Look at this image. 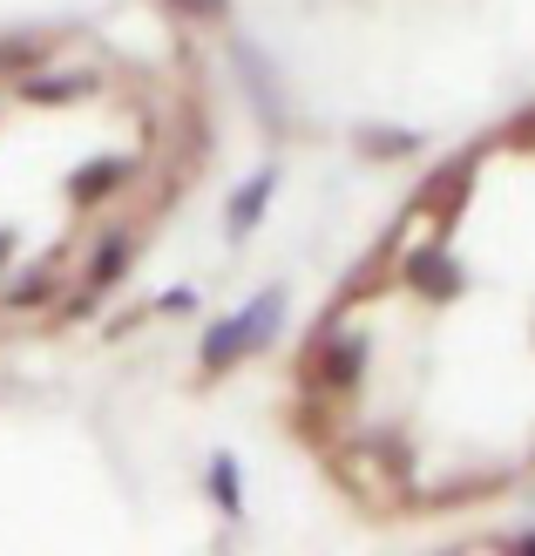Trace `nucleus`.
<instances>
[{
	"mask_svg": "<svg viewBox=\"0 0 535 556\" xmlns=\"http://www.w3.org/2000/svg\"><path fill=\"white\" fill-rule=\"evenodd\" d=\"M204 41L170 0L0 27V353L143 265L211 163Z\"/></svg>",
	"mask_w": 535,
	"mask_h": 556,
	"instance_id": "f257e3e1",
	"label": "nucleus"
},
{
	"mask_svg": "<svg viewBox=\"0 0 535 556\" xmlns=\"http://www.w3.org/2000/svg\"><path fill=\"white\" fill-rule=\"evenodd\" d=\"M515 143H528V150H535V109H528V116L515 123Z\"/></svg>",
	"mask_w": 535,
	"mask_h": 556,
	"instance_id": "f03ea898",
	"label": "nucleus"
},
{
	"mask_svg": "<svg viewBox=\"0 0 535 556\" xmlns=\"http://www.w3.org/2000/svg\"><path fill=\"white\" fill-rule=\"evenodd\" d=\"M522 543H528V549H535V530H528V536H522Z\"/></svg>",
	"mask_w": 535,
	"mask_h": 556,
	"instance_id": "7ed1b4c3",
	"label": "nucleus"
}]
</instances>
